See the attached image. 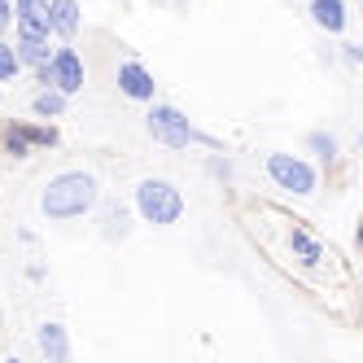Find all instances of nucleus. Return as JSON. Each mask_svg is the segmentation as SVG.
<instances>
[{
	"label": "nucleus",
	"mask_w": 363,
	"mask_h": 363,
	"mask_svg": "<svg viewBox=\"0 0 363 363\" xmlns=\"http://www.w3.org/2000/svg\"><path fill=\"white\" fill-rule=\"evenodd\" d=\"M13 5H22V0H13Z\"/></svg>",
	"instance_id": "nucleus-19"
},
{
	"label": "nucleus",
	"mask_w": 363,
	"mask_h": 363,
	"mask_svg": "<svg viewBox=\"0 0 363 363\" xmlns=\"http://www.w3.org/2000/svg\"><path fill=\"white\" fill-rule=\"evenodd\" d=\"M132 211H136L140 223L171 228V223L184 219V193H179V184L167 175H140L136 189H132Z\"/></svg>",
	"instance_id": "nucleus-4"
},
{
	"label": "nucleus",
	"mask_w": 363,
	"mask_h": 363,
	"mask_svg": "<svg viewBox=\"0 0 363 363\" xmlns=\"http://www.w3.org/2000/svg\"><path fill=\"white\" fill-rule=\"evenodd\" d=\"M48 27H53V40H74L84 27V5L79 0H48Z\"/></svg>",
	"instance_id": "nucleus-9"
},
{
	"label": "nucleus",
	"mask_w": 363,
	"mask_h": 363,
	"mask_svg": "<svg viewBox=\"0 0 363 363\" xmlns=\"http://www.w3.org/2000/svg\"><path fill=\"white\" fill-rule=\"evenodd\" d=\"M0 153L13 158V162H27L35 153V145L27 136V118H5V123H0Z\"/></svg>",
	"instance_id": "nucleus-12"
},
{
	"label": "nucleus",
	"mask_w": 363,
	"mask_h": 363,
	"mask_svg": "<svg viewBox=\"0 0 363 363\" xmlns=\"http://www.w3.org/2000/svg\"><path fill=\"white\" fill-rule=\"evenodd\" d=\"M250 206H254L263 219H258V223L245 219V228H250V232H276V241H272V237H254V241H263V250L276 254V258H272L276 267H284V272H289L294 280H302V284H311L315 276H328V284H342V289H350V284H354L350 263H342V258L333 254V245H328L306 219L280 211V206H272V201H258V197H254ZM254 211H250V215H254Z\"/></svg>",
	"instance_id": "nucleus-1"
},
{
	"label": "nucleus",
	"mask_w": 363,
	"mask_h": 363,
	"mask_svg": "<svg viewBox=\"0 0 363 363\" xmlns=\"http://www.w3.org/2000/svg\"><path fill=\"white\" fill-rule=\"evenodd\" d=\"M88 84V66H84V53L74 48V40H57L53 44V57L44 66V88H57L66 96H79Z\"/></svg>",
	"instance_id": "nucleus-6"
},
{
	"label": "nucleus",
	"mask_w": 363,
	"mask_h": 363,
	"mask_svg": "<svg viewBox=\"0 0 363 363\" xmlns=\"http://www.w3.org/2000/svg\"><path fill=\"white\" fill-rule=\"evenodd\" d=\"M13 27V0H0V35H9Z\"/></svg>",
	"instance_id": "nucleus-18"
},
{
	"label": "nucleus",
	"mask_w": 363,
	"mask_h": 363,
	"mask_svg": "<svg viewBox=\"0 0 363 363\" xmlns=\"http://www.w3.org/2000/svg\"><path fill=\"white\" fill-rule=\"evenodd\" d=\"M13 53L22 70H40L53 57V35H31V31H13Z\"/></svg>",
	"instance_id": "nucleus-10"
},
{
	"label": "nucleus",
	"mask_w": 363,
	"mask_h": 363,
	"mask_svg": "<svg viewBox=\"0 0 363 363\" xmlns=\"http://www.w3.org/2000/svg\"><path fill=\"white\" fill-rule=\"evenodd\" d=\"M306 13H311V27L333 40L350 31V0H311Z\"/></svg>",
	"instance_id": "nucleus-8"
},
{
	"label": "nucleus",
	"mask_w": 363,
	"mask_h": 363,
	"mask_svg": "<svg viewBox=\"0 0 363 363\" xmlns=\"http://www.w3.org/2000/svg\"><path fill=\"white\" fill-rule=\"evenodd\" d=\"M263 171H267L272 184L289 197H315L320 193V171L311 158H302V153H280L276 149L263 158Z\"/></svg>",
	"instance_id": "nucleus-5"
},
{
	"label": "nucleus",
	"mask_w": 363,
	"mask_h": 363,
	"mask_svg": "<svg viewBox=\"0 0 363 363\" xmlns=\"http://www.w3.org/2000/svg\"><path fill=\"white\" fill-rule=\"evenodd\" d=\"M18 74H22V62H18V53H13V40L0 35V88H13Z\"/></svg>",
	"instance_id": "nucleus-16"
},
{
	"label": "nucleus",
	"mask_w": 363,
	"mask_h": 363,
	"mask_svg": "<svg viewBox=\"0 0 363 363\" xmlns=\"http://www.w3.org/2000/svg\"><path fill=\"white\" fill-rule=\"evenodd\" d=\"M145 127H149V136L158 140L162 149H193V145H201V149H219L223 153V140L211 136V132H201V127L179 106H171V101L153 96L149 110H145Z\"/></svg>",
	"instance_id": "nucleus-3"
},
{
	"label": "nucleus",
	"mask_w": 363,
	"mask_h": 363,
	"mask_svg": "<svg viewBox=\"0 0 363 363\" xmlns=\"http://www.w3.org/2000/svg\"><path fill=\"white\" fill-rule=\"evenodd\" d=\"M306 153H315V162L333 167L337 158H342V140H337L333 132H311L306 136Z\"/></svg>",
	"instance_id": "nucleus-15"
},
{
	"label": "nucleus",
	"mask_w": 363,
	"mask_h": 363,
	"mask_svg": "<svg viewBox=\"0 0 363 363\" xmlns=\"http://www.w3.org/2000/svg\"><path fill=\"white\" fill-rule=\"evenodd\" d=\"M35 346H40V354H44L48 363H66V359H70V333H66V324L44 320V324L35 328Z\"/></svg>",
	"instance_id": "nucleus-11"
},
{
	"label": "nucleus",
	"mask_w": 363,
	"mask_h": 363,
	"mask_svg": "<svg viewBox=\"0 0 363 363\" xmlns=\"http://www.w3.org/2000/svg\"><path fill=\"white\" fill-rule=\"evenodd\" d=\"M101 211V237L106 241H123L132 232V206L127 201H96Z\"/></svg>",
	"instance_id": "nucleus-13"
},
{
	"label": "nucleus",
	"mask_w": 363,
	"mask_h": 363,
	"mask_svg": "<svg viewBox=\"0 0 363 363\" xmlns=\"http://www.w3.org/2000/svg\"><path fill=\"white\" fill-rule=\"evenodd\" d=\"M342 62H346L350 70H359V66H363V44H354V40H346V44H342Z\"/></svg>",
	"instance_id": "nucleus-17"
},
{
	"label": "nucleus",
	"mask_w": 363,
	"mask_h": 363,
	"mask_svg": "<svg viewBox=\"0 0 363 363\" xmlns=\"http://www.w3.org/2000/svg\"><path fill=\"white\" fill-rule=\"evenodd\" d=\"M66 110H70V96L57 92V88H40V92L31 96V118L57 123V118H66Z\"/></svg>",
	"instance_id": "nucleus-14"
},
{
	"label": "nucleus",
	"mask_w": 363,
	"mask_h": 363,
	"mask_svg": "<svg viewBox=\"0 0 363 363\" xmlns=\"http://www.w3.org/2000/svg\"><path fill=\"white\" fill-rule=\"evenodd\" d=\"M114 84H118V92L127 101H136V106H149V101L158 96V79H153V70L145 62H136V57H123L114 66Z\"/></svg>",
	"instance_id": "nucleus-7"
},
{
	"label": "nucleus",
	"mask_w": 363,
	"mask_h": 363,
	"mask_svg": "<svg viewBox=\"0 0 363 363\" xmlns=\"http://www.w3.org/2000/svg\"><path fill=\"white\" fill-rule=\"evenodd\" d=\"M101 201V179L92 171H57L40 189V215L48 223H70L96 211Z\"/></svg>",
	"instance_id": "nucleus-2"
}]
</instances>
